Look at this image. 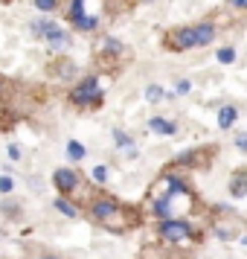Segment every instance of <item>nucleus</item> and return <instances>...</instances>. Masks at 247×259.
Wrapping results in <instances>:
<instances>
[{"instance_id": "f257e3e1", "label": "nucleus", "mask_w": 247, "mask_h": 259, "mask_svg": "<svg viewBox=\"0 0 247 259\" xmlns=\"http://www.w3.org/2000/svg\"><path fill=\"white\" fill-rule=\"evenodd\" d=\"M70 102H73V105H79V108L99 105V102H102V88H99V79H96V76L82 79V82L70 91Z\"/></svg>"}, {"instance_id": "f03ea898", "label": "nucleus", "mask_w": 247, "mask_h": 259, "mask_svg": "<svg viewBox=\"0 0 247 259\" xmlns=\"http://www.w3.org/2000/svg\"><path fill=\"white\" fill-rule=\"evenodd\" d=\"M160 236L166 242H183L192 236V224L186 219H163L160 222Z\"/></svg>"}, {"instance_id": "7ed1b4c3", "label": "nucleus", "mask_w": 247, "mask_h": 259, "mask_svg": "<svg viewBox=\"0 0 247 259\" xmlns=\"http://www.w3.org/2000/svg\"><path fill=\"white\" fill-rule=\"evenodd\" d=\"M53 184H56V189H59L61 195H70L73 189L79 187V172H73L70 166H59L53 172Z\"/></svg>"}, {"instance_id": "20e7f679", "label": "nucleus", "mask_w": 247, "mask_h": 259, "mask_svg": "<svg viewBox=\"0 0 247 259\" xmlns=\"http://www.w3.org/2000/svg\"><path fill=\"white\" fill-rule=\"evenodd\" d=\"M90 219L96 222H111V219H119V204L114 198H99L93 201V207H90Z\"/></svg>"}, {"instance_id": "39448f33", "label": "nucleus", "mask_w": 247, "mask_h": 259, "mask_svg": "<svg viewBox=\"0 0 247 259\" xmlns=\"http://www.w3.org/2000/svg\"><path fill=\"white\" fill-rule=\"evenodd\" d=\"M70 21H73V26H79V29H96V26H99V18H87V15H84V0H73Z\"/></svg>"}, {"instance_id": "423d86ee", "label": "nucleus", "mask_w": 247, "mask_h": 259, "mask_svg": "<svg viewBox=\"0 0 247 259\" xmlns=\"http://www.w3.org/2000/svg\"><path fill=\"white\" fill-rule=\"evenodd\" d=\"M169 47H172V50H189V47H195V32H192V26L175 29V32H172V38H169Z\"/></svg>"}, {"instance_id": "0eeeda50", "label": "nucleus", "mask_w": 247, "mask_h": 259, "mask_svg": "<svg viewBox=\"0 0 247 259\" xmlns=\"http://www.w3.org/2000/svg\"><path fill=\"white\" fill-rule=\"evenodd\" d=\"M44 38H47V44H50L53 50H64L67 44H70V35H67V32H64L59 24H50L47 32H44Z\"/></svg>"}, {"instance_id": "6e6552de", "label": "nucleus", "mask_w": 247, "mask_h": 259, "mask_svg": "<svg viewBox=\"0 0 247 259\" xmlns=\"http://www.w3.org/2000/svg\"><path fill=\"white\" fill-rule=\"evenodd\" d=\"M230 195L233 198H244L247 195V169L233 172V178H230Z\"/></svg>"}, {"instance_id": "1a4fd4ad", "label": "nucleus", "mask_w": 247, "mask_h": 259, "mask_svg": "<svg viewBox=\"0 0 247 259\" xmlns=\"http://www.w3.org/2000/svg\"><path fill=\"white\" fill-rule=\"evenodd\" d=\"M192 32H195V47H207V44H212V38H215V26L198 24V26H192Z\"/></svg>"}, {"instance_id": "9d476101", "label": "nucleus", "mask_w": 247, "mask_h": 259, "mask_svg": "<svg viewBox=\"0 0 247 259\" xmlns=\"http://www.w3.org/2000/svg\"><path fill=\"white\" fill-rule=\"evenodd\" d=\"M149 128L154 131V134H166V137H172L177 131V125L172 122V119H163V117H152L149 119Z\"/></svg>"}, {"instance_id": "9b49d317", "label": "nucleus", "mask_w": 247, "mask_h": 259, "mask_svg": "<svg viewBox=\"0 0 247 259\" xmlns=\"http://www.w3.org/2000/svg\"><path fill=\"white\" fill-rule=\"evenodd\" d=\"M238 119V108L235 105H224L218 111V128H233V122Z\"/></svg>"}, {"instance_id": "f8f14e48", "label": "nucleus", "mask_w": 247, "mask_h": 259, "mask_svg": "<svg viewBox=\"0 0 247 259\" xmlns=\"http://www.w3.org/2000/svg\"><path fill=\"white\" fill-rule=\"evenodd\" d=\"M145 99L152 102V105H157V102H163V99H169V94H166L160 84H149L145 88Z\"/></svg>"}, {"instance_id": "ddd939ff", "label": "nucleus", "mask_w": 247, "mask_h": 259, "mask_svg": "<svg viewBox=\"0 0 247 259\" xmlns=\"http://www.w3.org/2000/svg\"><path fill=\"white\" fill-rule=\"evenodd\" d=\"M114 140H117V146L119 149H125V152H128V157H134V140H131L128 134H125V131H114Z\"/></svg>"}, {"instance_id": "4468645a", "label": "nucleus", "mask_w": 247, "mask_h": 259, "mask_svg": "<svg viewBox=\"0 0 247 259\" xmlns=\"http://www.w3.org/2000/svg\"><path fill=\"white\" fill-rule=\"evenodd\" d=\"M84 154H87V149H84L79 140L67 143V157H70V160H84Z\"/></svg>"}, {"instance_id": "2eb2a0df", "label": "nucleus", "mask_w": 247, "mask_h": 259, "mask_svg": "<svg viewBox=\"0 0 247 259\" xmlns=\"http://www.w3.org/2000/svg\"><path fill=\"white\" fill-rule=\"evenodd\" d=\"M56 210H59L61 215H67V219H76V215H79V210H76L67 198H56Z\"/></svg>"}, {"instance_id": "dca6fc26", "label": "nucleus", "mask_w": 247, "mask_h": 259, "mask_svg": "<svg viewBox=\"0 0 247 259\" xmlns=\"http://www.w3.org/2000/svg\"><path fill=\"white\" fill-rule=\"evenodd\" d=\"M9 192H15V178L0 175V195H9Z\"/></svg>"}, {"instance_id": "f3484780", "label": "nucleus", "mask_w": 247, "mask_h": 259, "mask_svg": "<svg viewBox=\"0 0 247 259\" xmlns=\"http://www.w3.org/2000/svg\"><path fill=\"white\" fill-rule=\"evenodd\" d=\"M218 61H221V64H233L235 61V50L233 47H221L218 50Z\"/></svg>"}, {"instance_id": "a211bd4d", "label": "nucleus", "mask_w": 247, "mask_h": 259, "mask_svg": "<svg viewBox=\"0 0 247 259\" xmlns=\"http://www.w3.org/2000/svg\"><path fill=\"white\" fill-rule=\"evenodd\" d=\"M90 178H93L96 184H105L108 181V166H93V169H90Z\"/></svg>"}, {"instance_id": "6ab92c4d", "label": "nucleus", "mask_w": 247, "mask_h": 259, "mask_svg": "<svg viewBox=\"0 0 247 259\" xmlns=\"http://www.w3.org/2000/svg\"><path fill=\"white\" fill-rule=\"evenodd\" d=\"M35 9H41L44 15H50L53 9H59V0H35Z\"/></svg>"}, {"instance_id": "aec40b11", "label": "nucleus", "mask_w": 247, "mask_h": 259, "mask_svg": "<svg viewBox=\"0 0 247 259\" xmlns=\"http://www.w3.org/2000/svg\"><path fill=\"white\" fill-rule=\"evenodd\" d=\"M53 24V21H47V18H41V21H32V26H29V29H32V32H35V35H41L44 38V32H47V26Z\"/></svg>"}, {"instance_id": "412c9836", "label": "nucleus", "mask_w": 247, "mask_h": 259, "mask_svg": "<svg viewBox=\"0 0 247 259\" xmlns=\"http://www.w3.org/2000/svg\"><path fill=\"white\" fill-rule=\"evenodd\" d=\"M105 50H111V53H122V44L114 41V38H105Z\"/></svg>"}, {"instance_id": "4be33fe9", "label": "nucleus", "mask_w": 247, "mask_h": 259, "mask_svg": "<svg viewBox=\"0 0 247 259\" xmlns=\"http://www.w3.org/2000/svg\"><path fill=\"white\" fill-rule=\"evenodd\" d=\"M6 152H9V160H21V146H18V143H12Z\"/></svg>"}, {"instance_id": "5701e85b", "label": "nucleus", "mask_w": 247, "mask_h": 259, "mask_svg": "<svg viewBox=\"0 0 247 259\" xmlns=\"http://www.w3.org/2000/svg\"><path fill=\"white\" fill-rule=\"evenodd\" d=\"M189 88H192L189 82H177V94H189Z\"/></svg>"}, {"instance_id": "b1692460", "label": "nucleus", "mask_w": 247, "mask_h": 259, "mask_svg": "<svg viewBox=\"0 0 247 259\" xmlns=\"http://www.w3.org/2000/svg\"><path fill=\"white\" fill-rule=\"evenodd\" d=\"M235 146H238V149H247V134H241V137L235 140Z\"/></svg>"}, {"instance_id": "393cba45", "label": "nucleus", "mask_w": 247, "mask_h": 259, "mask_svg": "<svg viewBox=\"0 0 247 259\" xmlns=\"http://www.w3.org/2000/svg\"><path fill=\"white\" fill-rule=\"evenodd\" d=\"M230 3H233L235 9H247V0H230Z\"/></svg>"}, {"instance_id": "a878e982", "label": "nucleus", "mask_w": 247, "mask_h": 259, "mask_svg": "<svg viewBox=\"0 0 247 259\" xmlns=\"http://www.w3.org/2000/svg\"><path fill=\"white\" fill-rule=\"evenodd\" d=\"M6 94V79H3V76H0V96Z\"/></svg>"}, {"instance_id": "bb28decb", "label": "nucleus", "mask_w": 247, "mask_h": 259, "mask_svg": "<svg viewBox=\"0 0 247 259\" xmlns=\"http://www.w3.org/2000/svg\"><path fill=\"white\" fill-rule=\"evenodd\" d=\"M38 259H59V256H53V253H44V256H38Z\"/></svg>"}, {"instance_id": "cd10ccee", "label": "nucleus", "mask_w": 247, "mask_h": 259, "mask_svg": "<svg viewBox=\"0 0 247 259\" xmlns=\"http://www.w3.org/2000/svg\"><path fill=\"white\" fill-rule=\"evenodd\" d=\"M241 247H244V250H247V236H244V239H241Z\"/></svg>"}, {"instance_id": "c85d7f7f", "label": "nucleus", "mask_w": 247, "mask_h": 259, "mask_svg": "<svg viewBox=\"0 0 247 259\" xmlns=\"http://www.w3.org/2000/svg\"><path fill=\"white\" fill-rule=\"evenodd\" d=\"M0 3H9V0H0Z\"/></svg>"}]
</instances>
